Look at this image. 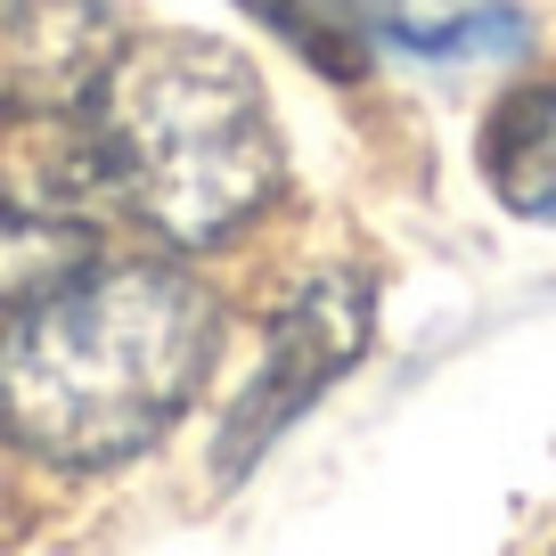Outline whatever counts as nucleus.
Masks as SVG:
<instances>
[{
	"label": "nucleus",
	"mask_w": 556,
	"mask_h": 556,
	"mask_svg": "<svg viewBox=\"0 0 556 556\" xmlns=\"http://www.w3.org/2000/svg\"><path fill=\"white\" fill-rule=\"evenodd\" d=\"M222 344L180 262H90L0 328V442L41 467H123L173 434Z\"/></svg>",
	"instance_id": "obj_1"
},
{
	"label": "nucleus",
	"mask_w": 556,
	"mask_h": 556,
	"mask_svg": "<svg viewBox=\"0 0 556 556\" xmlns=\"http://www.w3.org/2000/svg\"><path fill=\"white\" fill-rule=\"evenodd\" d=\"M83 173L180 254L238 238L278 197V123L238 50L205 34L123 41L83 106Z\"/></svg>",
	"instance_id": "obj_2"
},
{
	"label": "nucleus",
	"mask_w": 556,
	"mask_h": 556,
	"mask_svg": "<svg viewBox=\"0 0 556 556\" xmlns=\"http://www.w3.org/2000/svg\"><path fill=\"white\" fill-rule=\"evenodd\" d=\"M368 328H377V303H368V287H361L352 270L303 278L295 295L278 303L270 336H262L254 377H245V393L229 401V417H222L213 475H229V483H238V475L254 467V458L270 451V442L287 434V426H295V417L368 352Z\"/></svg>",
	"instance_id": "obj_3"
},
{
	"label": "nucleus",
	"mask_w": 556,
	"mask_h": 556,
	"mask_svg": "<svg viewBox=\"0 0 556 556\" xmlns=\"http://www.w3.org/2000/svg\"><path fill=\"white\" fill-rule=\"evenodd\" d=\"M115 58L123 25L106 0H0V123L83 115Z\"/></svg>",
	"instance_id": "obj_4"
},
{
	"label": "nucleus",
	"mask_w": 556,
	"mask_h": 556,
	"mask_svg": "<svg viewBox=\"0 0 556 556\" xmlns=\"http://www.w3.org/2000/svg\"><path fill=\"white\" fill-rule=\"evenodd\" d=\"M90 262H99V229H90L83 213L0 189V319H17L25 303L58 295Z\"/></svg>",
	"instance_id": "obj_5"
},
{
	"label": "nucleus",
	"mask_w": 556,
	"mask_h": 556,
	"mask_svg": "<svg viewBox=\"0 0 556 556\" xmlns=\"http://www.w3.org/2000/svg\"><path fill=\"white\" fill-rule=\"evenodd\" d=\"M483 180L507 213L556 222V83L507 90L483 123Z\"/></svg>",
	"instance_id": "obj_6"
},
{
	"label": "nucleus",
	"mask_w": 556,
	"mask_h": 556,
	"mask_svg": "<svg viewBox=\"0 0 556 556\" xmlns=\"http://www.w3.org/2000/svg\"><path fill=\"white\" fill-rule=\"evenodd\" d=\"M384 41L409 58H442V66H475V58H516L523 50V9L516 0H368Z\"/></svg>",
	"instance_id": "obj_7"
},
{
	"label": "nucleus",
	"mask_w": 556,
	"mask_h": 556,
	"mask_svg": "<svg viewBox=\"0 0 556 556\" xmlns=\"http://www.w3.org/2000/svg\"><path fill=\"white\" fill-rule=\"evenodd\" d=\"M245 17H262L295 58H312L336 83H361L368 74V41H377V17L368 0H238Z\"/></svg>",
	"instance_id": "obj_8"
}]
</instances>
